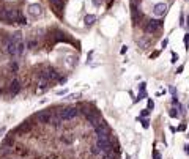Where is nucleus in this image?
I'll use <instances>...</instances> for the list:
<instances>
[{
    "mask_svg": "<svg viewBox=\"0 0 189 159\" xmlns=\"http://www.w3.org/2000/svg\"><path fill=\"white\" fill-rule=\"evenodd\" d=\"M60 117H62L63 121H71L74 120V118L80 113L79 107H68V109H63V110H60Z\"/></svg>",
    "mask_w": 189,
    "mask_h": 159,
    "instance_id": "nucleus-1",
    "label": "nucleus"
},
{
    "mask_svg": "<svg viewBox=\"0 0 189 159\" xmlns=\"http://www.w3.org/2000/svg\"><path fill=\"white\" fill-rule=\"evenodd\" d=\"M3 46H5V52L10 57H19L17 55V44L11 39V36L5 39V44H3Z\"/></svg>",
    "mask_w": 189,
    "mask_h": 159,
    "instance_id": "nucleus-2",
    "label": "nucleus"
},
{
    "mask_svg": "<svg viewBox=\"0 0 189 159\" xmlns=\"http://www.w3.org/2000/svg\"><path fill=\"white\" fill-rule=\"evenodd\" d=\"M161 27H162V21L161 19H150L145 24V33H156Z\"/></svg>",
    "mask_w": 189,
    "mask_h": 159,
    "instance_id": "nucleus-3",
    "label": "nucleus"
},
{
    "mask_svg": "<svg viewBox=\"0 0 189 159\" xmlns=\"http://www.w3.org/2000/svg\"><path fill=\"white\" fill-rule=\"evenodd\" d=\"M95 134H96V137H109L110 135V129H109V126L106 125L104 120L101 125L95 126Z\"/></svg>",
    "mask_w": 189,
    "mask_h": 159,
    "instance_id": "nucleus-4",
    "label": "nucleus"
},
{
    "mask_svg": "<svg viewBox=\"0 0 189 159\" xmlns=\"http://www.w3.org/2000/svg\"><path fill=\"white\" fill-rule=\"evenodd\" d=\"M22 14L17 10H5V19L8 24H13V22H19V17Z\"/></svg>",
    "mask_w": 189,
    "mask_h": 159,
    "instance_id": "nucleus-5",
    "label": "nucleus"
},
{
    "mask_svg": "<svg viewBox=\"0 0 189 159\" xmlns=\"http://www.w3.org/2000/svg\"><path fill=\"white\" fill-rule=\"evenodd\" d=\"M85 118H87V121H88V125L93 126V128L103 123V120H101V115H99L98 112H95V110H91L88 115H85Z\"/></svg>",
    "mask_w": 189,
    "mask_h": 159,
    "instance_id": "nucleus-6",
    "label": "nucleus"
},
{
    "mask_svg": "<svg viewBox=\"0 0 189 159\" xmlns=\"http://www.w3.org/2000/svg\"><path fill=\"white\" fill-rule=\"evenodd\" d=\"M40 76L46 77L47 80H50V82H52V80H58V79H60V77H58V72L55 71L54 68H46L44 71L40 72Z\"/></svg>",
    "mask_w": 189,
    "mask_h": 159,
    "instance_id": "nucleus-7",
    "label": "nucleus"
},
{
    "mask_svg": "<svg viewBox=\"0 0 189 159\" xmlns=\"http://www.w3.org/2000/svg\"><path fill=\"white\" fill-rule=\"evenodd\" d=\"M50 118H52V113L47 112V110L38 112V113L35 115V120L38 121V123H41V125H47L49 121H50Z\"/></svg>",
    "mask_w": 189,
    "mask_h": 159,
    "instance_id": "nucleus-8",
    "label": "nucleus"
},
{
    "mask_svg": "<svg viewBox=\"0 0 189 159\" xmlns=\"http://www.w3.org/2000/svg\"><path fill=\"white\" fill-rule=\"evenodd\" d=\"M153 13L156 17H162L165 13H167V5L165 3H156L153 6Z\"/></svg>",
    "mask_w": 189,
    "mask_h": 159,
    "instance_id": "nucleus-9",
    "label": "nucleus"
},
{
    "mask_svg": "<svg viewBox=\"0 0 189 159\" xmlns=\"http://www.w3.org/2000/svg\"><path fill=\"white\" fill-rule=\"evenodd\" d=\"M29 13H30V16L38 17L43 14V6L40 3H32V5H29Z\"/></svg>",
    "mask_w": 189,
    "mask_h": 159,
    "instance_id": "nucleus-10",
    "label": "nucleus"
},
{
    "mask_svg": "<svg viewBox=\"0 0 189 159\" xmlns=\"http://www.w3.org/2000/svg\"><path fill=\"white\" fill-rule=\"evenodd\" d=\"M62 123H63V120H62V117H60V113H52V118H50L49 125L55 129H60L62 128Z\"/></svg>",
    "mask_w": 189,
    "mask_h": 159,
    "instance_id": "nucleus-11",
    "label": "nucleus"
},
{
    "mask_svg": "<svg viewBox=\"0 0 189 159\" xmlns=\"http://www.w3.org/2000/svg\"><path fill=\"white\" fill-rule=\"evenodd\" d=\"M49 85H50V80H47V79H46V77H43V76L38 77V93L44 92V90H47Z\"/></svg>",
    "mask_w": 189,
    "mask_h": 159,
    "instance_id": "nucleus-12",
    "label": "nucleus"
},
{
    "mask_svg": "<svg viewBox=\"0 0 189 159\" xmlns=\"http://www.w3.org/2000/svg\"><path fill=\"white\" fill-rule=\"evenodd\" d=\"M131 14H132V22H134V24H139L140 19H142V13L139 11L137 5H131Z\"/></svg>",
    "mask_w": 189,
    "mask_h": 159,
    "instance_id": "nucleus-13",
    "label": "nucleus"
},
{
    "mask_svg": "<svg viewBox=\"0 0 189 159\" xmlns=\"http://www.w3.org/2000/svg\"><path fill=\"white\" fill-rule=\"evenodd\" d=\"M19 92H21V82L17 79H13V82L10 84V93L13 95V96H16Z\"/></svg>",
    "mask_w": 189,
    "mask_h": 159,
    "instance_id": "nucleus-14",
    "label": "nucleus"
},
{
    "mask_svg": "<svg viewBox=\"0 0 189 159\" xmlns=\"http://www.w3.org/2000/svg\"><path fill=\"white\" fill-rule=\"evenodd\" d=\"M13 153H14V148L2 143V147H0V156H2V158H8V156H10V154H13Z\"/></svg>",
    "mask_w": 189,
    "mask_h": 159,
    "instance_id": "nucleus-15",
    "label": "nucleus"
},
{
    "mask_svg": "<svg viewBox=\"0 0 189 159\" xmlns=\"http://www.w3.org/2000/svg\"><path fill=\"white\" fill-rule=\"evenodd\" d=\"M118 153L120 151L110 150V151H103V153H101V156H103V159H118Z\"/></svg>",
    "mask_w": 189,
    "mask_h": 159,
    "instance_id": "nucleus-16",
    "label": "nucleus"
},
{
    "mask_svg": "<svg viewBox=\"0 0 189 159\" xmlns=\"http://www.w3.org/2000/svg\"><path fill=\"white\" fill-rule=\"evenodd\" d=\"M84 22H85V25H93L95 22H96V16L95 14H87Z\"/></svg>",
    "mask_w": 189,
    "mask_h": 159,
    "instance_id": "nucleus-17",
    "label": "nucleus"
},
{
    "mask_svg": "<svg viewBox=\"0 0 189 159\" xmlns=\"http://www.w3.org/2000/svg\"><path fill=\"white\" fill-rule=\"evenodd\" d=\"M50 5H52L55 10H62L63 8V0H50Z\"/></svg>",
    "mask_w": 189,
    "mask_h": 159,
    "instance_id": "nucleus-18",
    "label": "nucleus"
},
{
    "mask_svg": "<svg viewBox=\"0 0 189 159\" xmlns=\"http://www.w3.org/2000/svg\"><path fill=\"white\" fill-rule=\"evenodd\" d=\"M90 153H91V154H93V156H98V154H101V153H103V150H101V148L98 147V145H96V143H95V145H93V147H91V148H90Z\"/></svg>",
    "mask_w": 189,
    "mask_h": 159,
    "instance_id": "nucleus-19",
    "label": "nucleus"
},
{
    "mask_svg": "<svg viewBox=\"0 0 189 159\" xmlns=\"http://www.w3.org/2000/svg\"><path fill=\"white\" fill-rule=\"evenodd\" d=\"M17 44V55H22L24 54V49H25V44H24V41H19V43H16Z\"/></svg>",
    "mask_w": 189,
    "mask_h": 159,
    "instance_id": "nucleus-20",
    "label": "nucleus"
},
{
    "mask_svg": "<svg viewBox=\"0 0 189 159\" xmlns=\"http://www.w3.org/2000/svg\"><path fill=\"white\" fill-rule=\"evenodd\" d=\"M139 120L142 121V126H144L145 129H148V128H150V121H148V118H144V117H140Z\"/></svg>",
    "mask_w": 189,
    "mask_h": 159,
    "instance_id": "nucleus-21",
    "label": "nucleus"
},
{
    "mask_svg": "<svg viewBox=\"0 0 189 159\" xmlns=\"http://www.w3.org/2000/svg\"><path fill=\"white\" fill-rule=\"evenodd\" d=\"M63 143H65V145H71L73 143V137L70 134H66L65 137H63Z\"/></svg>",
    "mask_w": 189,
    "mask_h": 159,
    "instance_id": "nucleus-22",
    "label": "nucleus"
},
{
    "mask_svg": "<svg viewBox=\"0 0 189 159\" xmlns=\"http://www.w3.org/2000/svg\"><path fill=\"white\" fill-rule=\"evenodd\" d=\"M169 115H170V118H177V117L180 115V113L177 112V109H175V107H172V109L169 110Z\"/></svg>",
    "mask_w": 189,
    "mask_h": 159,
    "instance_id": "nucleus-23",
    "label": "nucleus"
},
{
    "mask_svg": "<svg viewBox=\"0 0 189 159\" xmlns=\"http://www.w3.org/2000/svg\"><path fill=\"white\" fill-rule=\"evenodd\" d=\"M144 98H147V92H145V90H144V92H140V93H139V96H137V98L134 99V102L140 101V99H144Z\"/></svg>",
    "mask_w": 189,
    "mask_h": 159,
    "instance_id": "nucleus-24",
    "label": "nucleus"
},
{
    "mask_svg": "<svg viewBox=\"0 0 189 159\" xmlns=\"http://www.w3.org/2000/svg\"><path fill=\"white\" fill-rule=\"evenodd\" d=\"M10 68H11V71H14V72H16L17 69H19V65H17L16 62H11V63H10Z\"/></svg>",
    "mask_w": 189,
    "mask_h": 159,
    "instance_id": "nucleus-25",
    "label": "nucleus"
},
{
    "mask_svg": "<svg viewBox=\"0 0 189 159\" xmlns=\"http://www.w3.org/2000/svg\"><path fill=\"white\" fill-rule=\"evenodd\" d=\"M27 47H29V49H35L36 47V41H35V39H30V41L27 43Z\"/></svg>",
    "mask_w": 189,
    "mask_h": 159,
    "instance_id": "nucleus-26",
    "label": "nucleus"
},
{
    "mask_svg": "<svg viewBox=\"0 0 189 159\" xmlns=\"http://www.w3.org/2000/svg\"><path fill=\"white\" fill-rule=\"evenodd\" d=\"M148 115H150V109H144L140 112V117H148Z\"/></svg>",
    "mask_w": 189,
    "mask_h": 159,
    "instance_id": "nucleus-27",
    "label": "nucleus"
},
{
    "mask_svg": "<svg viewBox=\"0 0 189 159\" xmlns=\"http://www.w3.org/2000/svg\"><path fill=\"white\" fill-rule=\"evenodd\" d=\"M139 46H140L142 49H145L147 46H148V43H147V41H144V39H140V41H139Z\"/></svg>",
    "mask_w": 189,
    "mask_h": 159,
    "instance_id": "nucleus-28",
    "label": "nucleus"
},
{
    "mask_svg": "<svg viewBox=\"0 0 189 159\" xmlns=\"http://www.w3.org/2000/svg\"><path fill=\"white\" fill-rule=\"evenodd\" d=\"M153 159H162V158H161V153L153 151Z\"/></svg>",
    "mask_w": 189,
    "mask_h": 159,
    "instance_id": "nucleus-29",
    "label": "nucleus"
},
{
    "mask_svg": "<svg viewBox=\"0 0 189 159\" xmlns=\"http://www.w3.org/2000/svg\"><path fill=\"white\" fill-rule=\"evenodd\" d=\"M19 24H22V25H25V24H27V19H25L24 16H21V17H19Z\"/></svg>",
    "mask_w": 189,
    "mask_h": 159,
    "instance_id": "nucleus-30",
    "label": "nucleus"
},
{
    "mask_svg": "<svg viewBox=\"0 0 189 159\" xmlns=\"http://www.w3.org/2000/svg\"><path fill=\"white\" fill-rule=\"evenodd\" d=\"M153 107H155V102L151 101V99H148V109H150V110H153Z\"/></svg>",
    "mask_w": 189,
    "mask_h": 159,
    "instance_id": "nucleus-31",
    "label": "nucleus"
},
{
    "mask_svg": "<svg viewBox=\"0 0 189 159\" xmlns=\"http://www.w3.org/2000/svg\"><path fill=\"white\" fill-rule=\"evenodd\" d=\"M177 60H178V55H177L175 52H172V63H175Z\"/></svg>",
    "mask_w": 189,
    "mask_h": 159,
    "instance_id": "nucleus-32",
    "label": "nucleus"
},
{
    "mask_svg": "<svg viewBox=\"0 0 189 159\" xmlns=\"http://www.w3.org/2000/svg\"><path fill=\"white\" fill-rule=\"evenodd\" d=\"M101 2H103V0H93V5H95V6H99Z\"/></svg>",
    "mask_w": 189,
    "mask_h": 159,
    "instance_id": "nucleus-33",
    "label": "nucleus"
},
{
    "mask_svg": "<svg viewBox=\"0 0 189 159\" xmlns=\"http://www.w3.org/2000/svg\"><path fill=\"white\" fill-rule=\"evenodd\" d=\"M167 44H169V41H167V39H162V43H161V46H162V47H167Z\"/></svg>",
    "mask_w": 189,
    "mask_h": 159,
    "instance_id": "nucleus-34",
    "label": "nucleus"
},
{
    "mask_svg": "<svg viewBox=\"0 0 189 159\" xmlns=\"http://www.w3.org/2000/svg\"><path fill=\"white\" fill-rule=\"evenodd\" d=\"M57 95H58V96H62V95H66V90H58Z\"/></svg>",
    "mask_w": 189,
    "mask_h": 159,
    "instance_id": "nucleus-35",
    "label": "nucleus"
},
{
    "mask_svg": "<svg viewBox=\"0 0 189 159\" xmlns=\"http://www.w3.org/2000/svg\"><path fill=\"white\" fill-rule=\"evenodd\" d=\"M180 25H181V27L184 25V16L183 14H181V17H180Z\"/></svg>",
    "mask_w": 189,
    "mask_h": 159,
    "instance_id": "nucleus-36",
    "label": "nucleus"
},
{
    "mask_svg": "<svg viewBox=\"0 0 189 159\" xmlns=\"http://www.w3.org/2000/svg\"><path fill=\"white\" fill-rule=\"evenodd\" d=\"M145 85H147L145 82H142V84H140V87H139V90H140V92H144V90H145Z\"/></svg>",
    "mask_w": 189,
    "mask_h": 159,
    "instance_id": "nucleus-37",
    "label": "nucleus"
},
{
    "mask_svg": "<svg viewBox=\"0 0 189 159\" xmlns=\"http://www.w3.org/2000/svg\"><path fill=\"white\" fill-rule=\"evenodd\" d=\"M183 69H184V66L181 65V66H178V69H177V74H180V72H183Z\"/></svg>",
    "mask_w": 189,
    "mask_h": 159,
    "instance_id": "nucleus-38",
    "label": "nucleus"
},
{
    "mask_svg": "<svg viewBox=\"0 0 189 159\" xmlns=\"http://www.w3.org/2000/svg\"><path fill=\"white\" fill-rule=\"evenodd\" d=\"M184 129H186V125H180L178 126V131H184Z\"/></svg>",
    "mask_w": 189,
    "mask_h": 159,
    "instance_id": "nucleus-39",
    "label": "nucleus"
},
{
    "mask_svg": "<svg viewBox=\"0 0 189 159\" xmlns=\"http://www.w3.org/2000/svg\"><path fill=\"white\" fill-rule=\"evenodd\" d=\"M184 153H186V154H189V145H184Z\"/></svg>",
    "mask_w": 189,
    "mask_h": 159,
    "instance_id": "nucleus-40",
    "label": "nucleus"
},
{
    "mask_svg": "<svg viewBox=\"0 0 189 159\" xmlns=\"http://www.w3.org/2000/svg\"><path fill=\"white\" fill-rule=\"evenodd\" d=\"M126 51H128V46H123V47H121V51H120V52H121V54H126Z\"/></svg>",
    "mask_w": 189,
    "mask_h": 159,
    "instance_id": "nucleus-41",
    "label": "nucleus"
},
{
    "mask_svg": "<svg viewBox=\"0 0 189 159\" xmlns=\"http://www.w3.org/2000/svg\"><path fill=\"white\" fill-rule=\"evenodd\" d=\"M159 55V52H153V54H151V58H155V57H158Z\"/></svg>",
    "mask_w": 189,
    "mask_h": 159,
    "instance_id": "nucleus-42",
    "label": "nucleus"
},
{
    "mask_svg": "<svg viewBox=\"0 0 189 159\" xmlns=\"http://www.w3.org/2000/svg\"><path fill=\"white\" fill-rule=\"evenodd\" d=\"M188 137H189V134H188Z\"/></svg>",
    "mask_w": 189,
    "mask_h": 159,
    "instance_id": "nucleus-43",
    "label": "nucleus"
}]
</instances>
